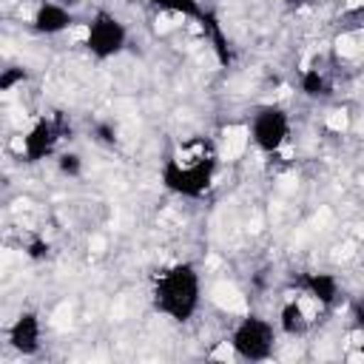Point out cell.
<instances>
[{"label": "cell", "instance_id": "obj_8", "mask_svg": "<svg viewBox=\"0 0 364 364\" xmlns=\"http://www.w3.org/2000/svg\"><path fill=\"white\" fill-rule=\"evenodd\" d=\"M71 23H74V17H71L68 6L65 3H54V0H43L34 9V17H31V28L37 34H46V37L63 34Z\"/></svg>", "mask_w": 364, "mask_h": 364}, {"label": "cell", "instance_id": "obj_6", "mask_svg": "<svg viewBox=\"0 0 364 364\" xmlns=\"http://www.w3.org/2000/svg\"><path fill=\"white\" fill-rule=\"evenodd\" d=\"M6 338H9V347L20 355H34L40 350V341H43V324H40V316L34 310H23L17 313V318L9 324L6 330Z\"/></svg>", "mask_w": 364, "mask_h": 364}, {"label": "cell", "instance_id": "obj_11", "mask_svg": "<svg viewBox=\"0 0 364 364\" xmlns=\"http://www.w3.org/2000/svg\"><path fill=\"white\" fill-rule=\"evenodd\" d=\"M154 9L168 11V14H182V17H193V20H205L208 11L202 9L199 0H151Z\"/></svg>", "mask_w": 364, "mask_h": 364}, {"label": "cell", "instance_id": "obj_2", "mask_svg": "<svg viewBox=\"0 0 364 364\" xmlns=\"http://www.w3.org/2000/svg\"><path fill=\"white\" fill-rule=\"evenodd\" d=\"M199 299H202V282H199V270L191 262H173L154 276L151 301L154 310L162 313L165 318L176 324L191 321L193 313L199 310Z\"/></svg>", "mask_w": 364, "mask_h": 364}, {"label": "cell", "instance_id": "obj_13", "mask_svg": "<svg viewBox=\"0 0 364 364\" xmlns=\"http://www.w3.org/2000/svg\"><path fill=\"white\" fill-rule=\"evenodd\" d=\"M57 168H60L63 176H80L82 173V156L74 154V151H65V154H60Z\"/></svg>", "mask_w": 364, "mask_h": 364}, {"label": "cell", "instance_id": "obj_4", "mask_svg": "<svg viewBox=\"0 0 364 364\" xmlns=\"http://www.w3.org/2000/svg\"><path fill=\"white\" fill-rule=\"evenodd\" d=\"M230 347L239 358L245 361H264L273 355L276 347V330L267 318L262 316H245L233 333H230Z\"/></svg>", "mask_w": 364, "mask_h": 364}, {"label": "cell", "instance_id": "obj_10", "mask_svg": "<svg viewBox=\"0 0 364 364\" xmlns=\"http://www.w3.org/2000/svg\"><path fill=\"white\" fill-rule=\"evenodd\" d=\"M307 324H310V318H307V313H304L301 301L290 299V301H284V304H282L279 327H282V333H284V336H304V333H307Z\"/></svg>", "mask_w": 364, "mask_h": 364}, {"label": "cell", "instance_id": "obj_3", "mask_svg": "<svg viewBox=\"0 0 364 364\" xmlns=\"http://www.w3.org/2000/svg\"><path fill=\"white\" fill-rule=\"evenodd\" d=\"M125 43H128L125 23L114 11L97 9L94 17L85 26V51L94 60H111L125 48Z\"/></svg>", "mask_w": 364, "mask_h": 364}, {"label": "cell", "instance_id": "obj_14", "mask_svg": "<svg viewBox=\"0 0 364 364\" xmlns=\"http://www.w3.org/2000/svg\"><path fill=\"white\" fill-rule=\"evenodd\" d=\"M26 80V71L23 68H6L3 74H0V91H11L17 82H23Z\"/></svg>", "mask_w": 364, "mask_h": 364}, {"label": "cell", "instance_id": "obj_1", "mask_svg": "<svg viewBox=\"0 0 364 364\" xmlns=\"http://www.w3.org/2000/svg\"><path fill=\"white\" fill-rule=\"evenodd\" d=\"M216 176V148L210 139H185L159 168V179L165 191L185 196V199H199L210 191Z\"/></svg>", "mask_w": 364, "mask_h": 364}, {"label": "cell", "instance_id": "obj_12", "mask_svg": "<svg viewBox=\"0 0 364 364\" xmlns=\"http://www.w3.org/2000/svg\"><path fill=\"white\" fill-rule=\"evenodd\" d=\"M301 91L307 97H327L330 94V82L324 80V74L318 68H307L301 74Z\"/></svg>", "mask_w": 364, "mask_h": 364}, {"label": "cell", "instance_id": "obj_15", "mask_svg": "<svg viewBox=\"0 0 364 364\" xmlns=\"http://www.w3.org/2000/svg\"><path fill=\"white\" fill-rule=\"evenodd\" d=\"M26 253H28L31 259H46V256H48V242H46V239H31L28 247H26Z\"/></svg>", "mask_w": 364, "mask_h": 364}, {"label": "cell", "instance_id": "obj_16", "mask_svg": "<svg viewBox=\"0 0 364 364\" xmlns=\"http://www.w3.org/2000/svg\"><path fill=\"white\" fill-rule=\"evenodd\" d=\"M353 318H355V330H358V347H361V355H364V307L353 304Z\"/></svg>", "mask_w": 364, "mask_h": 364}, {"label": "cell", "instance_id": "obj_7", "mask_svg": "<svg viewBox=\"0 0 364 364\" xmlns=\"http://www.w3.org/2000/svg\"><path fill=\"white\" fill-rule=\"evenodd\" d=\"M57 139H60V128H57L54 119H48V117L34 119V125L23 136V159L26 162H40V159L51 156L54 148H57Z\"/></svg>", "mask_w": 364, "mask_h": 364}, {"label": "cell", "instance_id": "obj_9", "mask_svg": "<svg viewBox=\"0 0 364 364\" xmlns=\"http://www.w3.org/2000/svg\"><path fill=\"white\" fill-rule=\"evenodd\" d=\"M299 284L307 290V296H313L318 304L330 307L338 299V279L333 273H318V270H307L301 273Z\"/></svg>", "mask_w": 364, "mask_h": 364}, {"label": "cell", "instance_id": "obj_5", "mask_svg": "<svg viewBox=\"0 0 364 364\" xmlns=\"http://www.w3.org/2000/svg\"><path fill=\"white\" fill-rule=\"evenodd\" d=\"M290 136V117L282 105H262L250 119V139L262 154H279Z\"/></svg>", "mask_w": 364, "mask_h": 364}, {"label": "cell", "instance_id": "obj_17", "mask_svg": "<svg viewBox=\"0 0 364 364\" xmlns=\"http://www.w3.org/2000/svg\"><path fill=\"white\" fill-rule=\"evenodd\" d=\"M355 304H358V307H364V296H361V299H358V301H355Z\"/></svg>", "mask_w": 364, "mask_h": 364}]
</instances>
